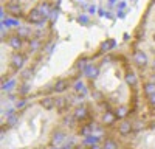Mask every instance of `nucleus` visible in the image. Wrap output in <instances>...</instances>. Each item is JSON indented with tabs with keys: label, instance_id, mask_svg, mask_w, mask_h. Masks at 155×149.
I'll return each mask as SVG.
<instances>
[{
	"label": "nucleus",
	"instance_id": "obj_1",
	"mask_svg": "<svg viewBox=\"0 0 155 149\" xmlns=\"http://www.w3.org/2000/svg\"><path fill=\"white\" fill-rule=\"evenodd\" d=\"M90 78L95 84V95L104 99L110 114L116 118L127 117L130 110L127 98L130 96V87L134 82L123 62L116 59H106L92 71Z\"/></svg>",
	"mask_w": 155,
	"mask_h": 149
},
{
	"label": "nucleus",
	"instance_id": "obj_2",
	"mask_svg": "<svg viewBox=\"0 0 155 149\" xmlns=\"http://www.w3.org/2000/svg\"><path fill=\"white\" fill-rule=\"evenodd\" d=\"M104 149H115V143H112V141H109V143H107V146H106Z\"/></svg>",
	"mask_w": 155,
	"mask_h": 149
},
{
	"label": "nucleus",
	"instance_id": "obj_3",
	"mask_svg": "<svg viewBox=\"0 0 155 149\" xmlns=\"http://www.w3.org/2000/svg\"><path fill=\"white\" fill-rule=\"evenodd\" d=\"M92 149H98V147H92Z\"/></svg>",
	"mask_w": 155,
	"mask_h": 149
}]
</instances>
